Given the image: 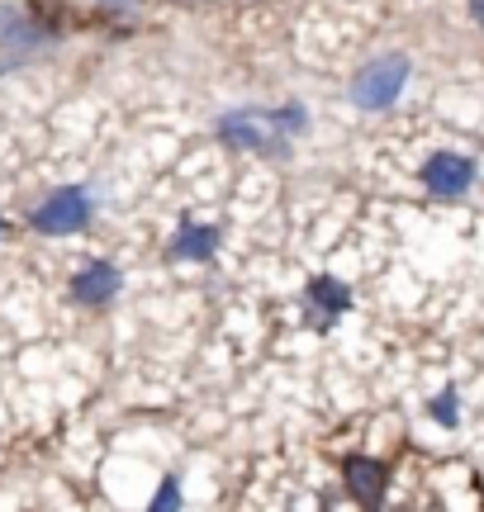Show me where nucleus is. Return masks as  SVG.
I'll return each instance as SVG.
<instances>
[{
    "mask_svg": "<svg viewBox=\"0 0 484 512\" xmlns=\"http://www.w3.org/2000/svg\"><path fill=\"white\" fill-rule=\"evenodd\" d=\"M214 247H219V233H214V228H195V223H186L181 238H176V256H190V261L214 256Z\"/></svg>",
    "mask_w": 484,
    "mask_h": 512,
    "instance_id": "0eeeda50",
    "label": "nucleus"
},
{
    "mask_svg": "<svg viewBox=\"0 0 484 512\" xmlns=\"http://www.w3.org/2000/svg\"><path fill=\"white\" fill-rule=\"evenodd\" d=\"M314 299L328 304V309H347V290H342L337 280H314Z\"/></svg>",
    "mask_w": 484,
    "mask_h": 512,
    "instance_id": "6e6552de",
    "label": "nucleus"
},
{
    "mask_svg": "<svg viewBox=\"0 0 484 512\" xmlns=\"http://www.w3.org/2000/svg\"><path fill=\"white\" fill-rule=\"evenodd\" d=\"M404 81H409L404 57H375L371 67H361V76L352 81V95L361 110H385V105H394V95L404 91Z\"/></svg>",
    "mask_w": 484,
    "mask_h": 512,
    "instance_id": "f03ea898",
    "label": "nucleus"
},
{
    "mask_svg": "<svg viewBox=\"0 0 484 512\" xmlns=\"http://www.w3.org/2000/svg\"><path fill=\"white\" fill-rule=\"evenodd\" d=\"M470 15H475V19L484 24V0H470Z\"/></svg>",
    "mask_w": 484,
    "mask_h": 512,
    "instance_id": "1a4fd4ad",
    "label": "nucleus"
},
{
    "mask_svg": "<svg viewBox=\"0 0 484 512\" xmlns=\"http://www.w3.org/2000/svg\"><path fill=\"white\" fill-rule=\"evenodd\" d=\"M347 484H352V494L361 503H375V498L385 494V470L375 465V460H347Z\"/></svg>",
    "mask_w": 484,
    "mask_h": 512,
    "instance_id": "423d86ee",
    "label": "nucleus"
},
{
    "mask_svg": "<svg viewBox=\"0 0 484 512\" xmlns=\"http://www.w3.org/2000/svg\"><path fill=\"white\" fill-rule=\"evenodd\" d=\"M224 138L228 143H238V147H266V143H280L285 133H295V128H304V114L299 110H238V114H228L224 124Z\"/></svg>",
    "mask_w": 484,
    "mask_h": 512,
    "instance_id": "f257e3e1",
    "label": "nucleus"
},
{
    "mask_svg": "<svg viewBox=\"0 0 484 512\" xmlns=\"http://www.w3.org/2000/svg\"><path fill=\"white\" fill-rule=\"evenodd\" d=\"M423 181H428L432 195H461L470 181H475V166L466 157H451V152H437L428 166H423Z\"/></svg>",
    "mask_w": 484,
    "mask_h": 512,
    "instance_id": "20e7f679",
    "label": "nucleus"
},
{
    "mask_svg": "<svg viewBox=\"0 0 484 512\" xmlns=\"http://www.w3.org/2000/svg\"><path fill=\"white\" fill-rule=\"evenodd\" d=\"M114 290H119V275H114L110 266H86V271L72 280V294L86 299V304H105Z\"/></svg>",
    "mask_w": 484,
    "mask_h": 512,
    "instance_id": "39448f33",
    "label": "nucleus"
},
{
    "mask_svg": "<svg viewBox=\"0 0 484 512\" xmlns=\"http://www.w3.org/2000/svg\"><path fill=\"white\" fill-rule=\"evenodd\" d=\"M86 219H91V200H86V190H57L53 200L34 214V223L43 228V233H72V228H81Z\"/></svg>",
    "mask_w": 484,
    "mask_h": 512,
    "instance_id": "7ed1b4c3",
    "label": "nucleus"
}]
</instances>
